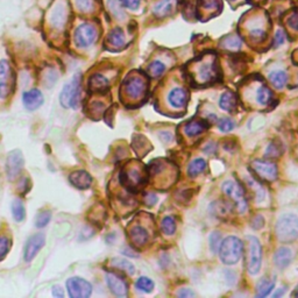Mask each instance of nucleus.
Masks as SVG:
<instances>
[{
	"label": "nucleus",
	"mask_w": 298,
	"mask_h": 298,
	"mask_svg": "<svg viewBox=\"0 0 298 298\" xmlns=\"http://www.w3.org/2000/svg\"><path fill=\"white\" fill-rule=\"evenodd\" d=\"M275 288V277L268 278L263 277L257 282L256 285V296L257 297H267L272 293L273 289Z\"/></svg>",
	"instance_id": "nucleus-27"
},
{
	"label": "nucleus",
	"mask_w": 298,
	"mask_h": 298,
	"mask_svg": "<svg viewBox=\"0 0 298 298\" xmlns=\"http://www.w3.org/2000/svg\"><path fill=\"white\" fill-rule=\"evenodd\" d=\"M223 191L228 198H231V199L234 201L239 212L242 213L247 210V201L246 198H245L244 190H242V188L238 183L233 181L224 182Z\"/></svg>",
	"instance_id": "nucleus-9"
},
{
	"label": "nucleus",
	"mask_w": 298,
	"mask_h": 298,
	"mask_svg": "<svg viewBox=\"0 0 298 298\" xmlns=\"http://www.w3.org/2000/svg\"><path fill=\"white\" fill-rule=\"evenodd\" d=\"M201 4L205 9H216L219 6V0H201Z\"/></svg>",
	"instance_id": "nucleus-49"
},
{
	"label": "nucleus",
	"mask_w": 298,
	"mask_h": 298,
	"mask_svg": "<svg viewBox=\"0 0 298 298\" xmlns=\"http://www.w3.org/2000/svg\"><path fill=\"white\" fill-rule=\"evenodd\" d=\"M206 169V162L203 158H196L188 167V175L190 177H196L200 175Z\"/></svg>",
	"instance_id": "nucleus-29"
},
{
	"label": "nucleus",
	"mask_w": 298,
	"mask_h": 298,
	"mask_svg": "<svg viewBox=\"0 0 298 298\" xmlns=\"http://www.w3.org/2000/svg\"><path fill=\"white\" fill-rule=\"evenodd\" d=\"M222 45L225 47V48H228V49H239L241 46V40L239 39V37H235V36L226 37V39L223 41Z\"/></svg>",
	"instance_id": "nucleus-41"
},
{
	"label": "nucleus",
	"mask_w": 298,
	"mask_h": 298,
	"mask_svg": "<svg viewBox=\"0 0 298 298\" xmlns=\"http://www.w3.org/2000/svg\"><path fill=\"white\" fill-rule=\"evenodd\" d=\"M263 224H265V219L262 218L261 216H257L254 218L253 222H251V226H253V228L255 229H259L263 226Z\"/></svg>",
	"instance_id": "nucleus-50"
},
{
	"label": "nucleus",
	"mask_w": 298,
	"mask_h": 298,
	"mask_svg": "<svg viewBox=\"0 0 298 298\" xmlns=\"http://www.w3.org/2000/svg\"><path fill=\"white\" fill-rule=\"evenodd\" d=\"M52 295H54L55 297L62 298L64 296L63 289H62L60 285H54V287H52Z\"/></svg>",
	"instance_id": "nucleus-51"
},
{
	"label": "nucleus",
	"mask_w": 298,
	"mask_h": 298,
	"mask_svg": "<svg viewBox=\"0 0 298 298\" xmlns=\"http://www.w3.org/2000/svg\"><path fill=\"white\" fill-rule=\"evenodd\" d=\"M276 235L284 244H291L298 238V217L295 214H284L276 224Z\"/></svg>",
	"instance_id": "nucleus-3"
},
{
	"label": "nucleus",
	"mask_w": 298,
	"mask_h": 298,
	"mask_svg": "<svg viewBox=\"0 0 298 298\" xmlns=\"http://www.w3.org/2000/svg\"><path fill=\"white\" fill-rule=\"evenodd\" d=\"M269 80L276 89H282L284 88V85L288 82V74L282 70L273 71V73L269 74Z\"/></svg>",
	"instance_id": "nucleus-28"
},
{
	"label": "nucleus",
	"mask_w": 298,
	"mask_h": 298,
	"mask_svg": "<svg viewBox=\"0 0 298 298\" xmlns=\"http://www.w3.org/2000/svg\"><path fill=\"white\" fill-rule=\"evenodd\" d=\"M112 265L114 267H117V268H119L121 270H124V272H126L128 275H133L135 272L134 266L132 265V263L129 262V261L126 260H121V259H116L112 261Z\"/></svg>",
	"instance_id": "nucleus-35"
},
{
	"label": "nucleus",
	"mask_w": 298,
	"mask_h": 298,
	"mask_svg": "<svg viewBox=\"0 0 298 298\" xmlns=\"http://www.w3.org/2000/svg\"><path fill=\"white\" fill-rule=\"evenodd\" d=\"M219 105L223 110H225L227 112H234L235 110H237V106H238L237 96H235L232 91L224 92L222 95V97H220Z\"/></svg>",
	"instance_id": "nucleus-25"
},
{
	"label": "nucleus",
	"mask_w": 298,
	"mask_h": 298,
	"mask_svg": "<svg viewBox=\"0 0 298 298\" xmlns=\"http://www.w3.org/2000/svg\"><path fill=\"white\" fill-rule=\"evenodd\" d=\"M288 26L294 29L295 32H298V11L293 12V14L290 15L288 19Z\"/></svg>",
	"instance_id": "nucleus-47"
},
{
	"label": "nucleus",
	"mask_w": 298,
	"mask_h": 298,
	"mask_svg": "<svg viewBox=\"0 0 298 298\" xmlns=\"http://www.w3.org/2000/svg\"><path fill=\"white\" fill-rule=\"evenodd\" d=\"M129 238L133 244L139 247H142L149 240V233L147 232V229L141 227V226H134V227L130 228Z\"/></svg>",
	"instance_id": "nucleus-19"
},
{
	"label": "nucleus",
	"mask_w": 298,
	"mask_h": 298,
	"mask_svg": "<svg viewBox=\"0 0 298 298\" xmlns=\"http://www.w3.org/2000/svg\"><path fill=\"white\" fill-rule=\"evenodd\" d=\"M14 88V74L6 60L0 61V98L5 99Z\"/></svg>",
	"instance_id": "nucleus-8"
},
{
	"label": "nucleus",
	"mask_w": 298,
	"mask_h": 298,
	"mask_svg": "<svg viewBox=\"0 0 298 298\" xmlns=\"http://www.w3.org/2000/svg\"><path fill=\"white\" fill-rule=\"evenodd\" d=\"M146 201H147V204L150 206V205H154L157 201V198L155 197L153 195H148L147 198H146Z\"/></svg>",
	"instance_id": "nucleus-53"
},
{
	"label": "nucleus",
	"mask_w": 298,
	"mask_h": 298,
	"mask_svg": "<svg viewBox=\"0 0 298 298\" xmlns=\"http://www.w3.org/2000/svg\"><path fill=\"white\" fill-rule=\"evenodd\" d=\"M25 160L23 153L19 149H14L8 154L7 161H6V173L9 181H14L20 175L24 169Z\"/></svg>",
	"instance_id": "nucleus-12"
},
{
	"label": "nucleus",
	"mask_w": 298,
	"mask_h": 298,
	"mask_svg": "<svg viewBox=\"0 0 298 298\" xmlns=\"http://www.w3.org/2000/svg\"><path fill=\"white\" fill-rule=\"evenodd\" d=\"M248 254H247V270L251 275H255L260 272L262 263V248L260 241L255 237H247Z\"/></svg>",
	"instance_id": "nucleus-5"
},
{
	"label": "nucleus",
	"mask_w": 298,
	"mask_h": 298,
	"mask_svg": "<svg viewBox=\"0 0 298 298\" xmlns=\"http://www.w3.org/2000/svg\"><path fill=\"white\" fill-rule=\"evenodd\" d=\"M50 219H51V213L49 212V211H42V212L37 214L35 220V226L39 228L46 227V226L49 224V222H50Z\"/></svg>",
	"instance_id": "nucleus-37"
},
{
	"label": "nucleus",
	"mask_w": 298,
	"mask_h": 298,
	"mask_svg": "<svg viewBox=\"0 0 298 298\" xmlns=\"http://www.w3.org/2000/svg\"><path fill=\"white\" fill-rule=\"evenodd\" d=\"M178 296L179 297H191V296H195V294L192 293L191 290H189V289H181V290L178 291Z\"/></svg>",
	"instance_id": "nucleus-52"
},
{
	"label": "nucleus",
	"mask_w": 298,
	"mask_h": 298,
	"mask_svg": "<svg viewBox=\"0 0 298 298\" xmlns=\"http://www.w3.org/2000/svg\"><path fill=\"white\" fill-rule=\"evenodd\" d=\"M43 95L41 91L37 89L29 90V91L25 92L23 96V102L24 106L26 107L28 111H35L37 108H40L43 104Z\"/></svg>",
	"instance_id": "nucleus-15"
},
{
	"label": "nucleus",
	"mask_w": 298,
	"mask_h": 298,
	"mask_svg": "<svg viewBox=\"0 0 298 298\" xmlns=\"http://www.w3.org/2000/svg\"><path fill=\"white\" fill-rule=\"evenodd\" d=\"M273 98V92L268 86L262 85L260 86L259 90L256 92V100L261 105H267L269 104V101L272 100Z\"/></svg>",
	"instance_id": "nucleus-32"
},
{
	"label": "nucleus",
	"mask_w": 298,
	"mask_h": 298,
	"mask_svg": "<svg viewBox=\"0 0 298 298\" xmlns=\"http://www.w3.org/2000/svg\"><path fill=\"white\" fill-rule=\"evenodd\" d=\"M222 235L219 232H213L210 237V248L213 253H217L219 250L220 244H222Z\"/></svg>",
	"instance_id": "nucleus-40"
},
{
	"label": "nucleus",
	"mask_w": 298,
	"mask_h": 298,
	"mask_svg": "<svg viewBox=\"0 0 298 298\" xmlns=\"http://www.w3.org/2000/svg\"><path fill=\"white\" fill-rule=\"evenodd\" d=\"M218 127L219 129L222 130L224 133H227L231 132V130L234 128V123L231 119H227V118H224L218 123Z\"/></svg>",
	"instance_id": "nucleus-43"
},
{
	"label": "nucleus",
	"mask_w": 298,
	"mask_h": 298,
	"mask_svg": "<svg viewBox=\"0 0 298 298\" xmlns=\"http://www.w3.org/2000/svg\"><path fill=\"white\" fill-rule=\"evenodd\" d=\"M211 211H212L217 217L227 216V214L231 212V205L226 203V201L217 200L211 204Z\"/></svg>",
	"instance_id": "nucleus-31"
},
{
	"label": "nucleus",
	"mask_w": 298,
	"mask_h": 298,
	"mask_svg": "<svg viewBox=\"0 0 298 298\" xmlns=\"http://www.w3.org/2000/svg\"><path fill=\"white\" fill-rule=\"evenodd\" d=\"M135 287L138 288L140 291H142V293L149 294V293H151V291L154 290L155 284H154V282L151 281L150 278L142 276V277H140L138 279V281H136Z\"/></svg>",
	"instance_id": "nucleus-33"
},
{
	"label": "nucleus",
	"mask_w": 298,
	"mask_h": 298,
	"mask_svg": "<svg viewBox=\"0 0 298 298\" xmlns=\"http://www.w3.org/2000/svg\"><path fill=\"white\" fill-rule=\"evenodd\" d=\"M293 296L298 297V287L296 288V290H295V293H293Z\"/></svg>",
	"instance_id": "nucleus-55"
},
{
	"label": "nucleus",
	"mask_w": 298,
	"mask_h": 298,
	"mask_svg": "<svg viewBox=\"0 0 298 298\" xmlns=\"http://www.w3.org/2000/svg\"><path fill=\"white\" fill-rule=\"evenodd\" d=\"M67 21V11L63 5H56L50 15V24L56 29H62Z\"/></svg>",
	"instance_id": "nucleus-20"
},
{
	"label": "nucleus",
	"mask_w": 298,
	"mask_h": 298,
	"mask_svg": "<svg viewBox=\"0 0 298 298\" xmlns=\"http://www.w3.org/2000/svg\"><path fill=\"white\" fill-rule=\"evenodd\" d=\"M9 246H11V241L6 237H0V259L6 256L8 253Z\"/></svg>",
	"instance_id": "nucleus-44"
},
{
	"label": "nucleus",
	"mask_w": 298,
	"mask_h": 298,
	"mask_svg": "<svg viewBox=\"0 0 298 298\" xmlns=\"http://www.w3.org/2000/svg\"><path fill=\"white\" fill-rule=\"evenodd\" d=\"M147 90V82L144 77L133 74L129 76L125 82H124V91L125 95L132 100H138L146 93Z\"/></svg>",
	"instance_id": "nucleus-6"
},
{
	"label": "nucleus",
	"mask_w": 298,
	"mask_h": 298,
	"mask_svg": "<svg viewBox=\"0 0 298 298\" xmlns=\"http://www.w3.org/2000/svg\"><path fill=\"white\" fill-rule=\"evenodd\" d=\"M281 154H282V147L278 144H276V142H272V144L268 146L266 151V156L269 158L278 157Z\"/></svg>",
	"instance_id": "nucleus-39"
},
{
	"label": "nucleus",
	"mask_w": 298,
	"mask_h": 298,
	"mask_svg": "<svg viewBox=\"0 0 298 298\" xmlns=\"http://www.w3.org/2000/svg\"><path fill=\"white\" fill-rule=\"evenodd\" d=\"M164 71H166V65L161 61H154L149 64L148 73L153 77H160L162 76Z\"/></svg>",
	"instance_id": "nucleus-36"
},
{
	"label": "nucleus",
	"mask_w": 298,
	"mask_h": 298,
	"mask_svg": "<svg viewBox=\"0 0 298 298\" xmlns=\"http://www.w3.org/2000/svg\"><path fill=\"white\" fill-rule=\"evenodd\" d=\"M285 41V34L282 29H278L277 32L275 33V39H274V45L275 47L282 46Z\"/></svg>",
	"instance_id": "nucleus-48"
},
{
	"label": "nucleus",
	"mask_w": 298,
	"mask_h": 298,
	"mask_svg": "<svg viewBox=\"0 0 298 298\" xmlns=\"http://www.w3.org/2000/svg\"><path fill=\"white\" fill-rule=\"evenodd\" d=\"M98 36L97 28L91 24H82L74 32V42L79 48H88L96 42Z\"/></svg>",
	"instance_id": "nucleus-7"
},
{
	"label": "nucleus",
	"mask_w": 298,
	"mask_h": 298,
	"mask_svg": "<svg viewBox=\"0 0 298 298\" xmlns=\"http://www.w3.org/2000/svg\"><path fill=\"white\" fill-rule=\"evenodd\" d=\"M106 283L110 288L111 293L114 294L118 297H125L128 294V285L123 278L113 274V273H107L106 274Z\"/></svg>",
	"instance_id": "nucleus-14"
},
{
	"label": "nucleus",
	"mask_w": 298,
	"mask_h": 298,
	"mask_svg": "<svg viewBox=\"0 0 298 298\" xmlns=\"http://www.w3.org/2000/svg\"><path fill=\"white\" fill-rule=\"evenodd\" d=\"M284 294H285V288H281V289H278V291H277V293H275V294H274V298H277V297L282 296V295H284Z\"/></svg>",
	"instance_id": "nucleus-54"
},
{
	"label": "nucleus",
	"mask_w": 298,
	"mask_h": 298,
	"mask_svg": "<svg viewBox=\"0 0 298 298\" xmlns=\"http://www.w3.org/2000/svg\"><path fill=\"white\" fill-rule=\"evenodd\" d=\"M120 5L128 9H138L141 5V0H119Z\"/></svg>",
	"instance_id": "nucleus-46"
},
{
	"label": "nucleus",
	"mask_w": 298,
	"mask_h": 298,
	"mask_svg": "<svg viewBox=\"0 0 298 298\" xmlns=\"http://www.w3.org/2000/svg\"><path fill=\"white\" fill-rule=\"evenodd\" d=\"M89 90L92 93H105L110 88V83L105 76L100 74H95L89 79Z\"/></svg>",
	"instance_id": "nucleus-18"
},
{
	"label": "nucleus",
	"mask_w": 298,
	"mask_h": 298,
	"mask_svg": "<svg viewBox=\"0 0 298 298\" xmlns=\"http://www.w3.org/2000/svg\"><path fill=\"white\" fill-rule=\"evenodd\" d=\"M121 179L127 186H138L142 183V174L139 169L125 170L121 174Z\"/></svg>",
	"instance_id": "nucleus-23"
},
{
	"label": "nucleus",
	"mask_w": 298,
	"mask_h": 298,
	"mask_svg": "<svg viewBox=\"0 0 298 298\" xmlns=\"http://www.w3.org/2000/svg\"><path fill=\"white\" fill-rule=\"evenodd\" d=\"M125 41H126L125 33H124V30L119 27L112 29L106 39L107 46L112 47V48H117V49H119V48H121V47L125 46Z\"/></svg>",
	"instance_id": "nucleus-21"
},
{
	"label": "nucleus",
	"mask_w": 298,
	"mask_h": 298,
	"mask_svg": "<svg viewBox=\"0 0 298 298\" xmlns=\"http://www.w3.org/2000/svg\"><path fill=\"white\" fill-rule=\"evenodd\" d=\"M195 82L197 84H207L212 83L218 78V62L216 56H206L201 57L199 63L196 64L194 68Z\"/></svg>",
	"instance_id": "nucleus-1"
},
{
	"label": "nucleus",
	"mask_w": 298,
	"mask_h": 298,
	"mask_svg": "<svg viewBox=\"0 0 298 298\" xmlns=\"http://www.w3.org/2000/svg\"><path fill=\"white\" fill-rule=\"evenodd\" d=\"M108 7H110L112 13L116 15L118 19H123L125 17L123 9L120 7V2H118L117 0H108Z\"/></svg>",
	"instance_id": "nucleus-42"
},
{
	"label": "nucleus",
	"mask_w": 298,
	"mask_h": 298,
	"mask_svg": "<svg viewBox=\"0 0 298 298\" xmlns=\"http://www.w3.org/2000/svg\"><path fill=\"white\" fill-rule=\"evenodd\" d=\"M69 179L70 183L74 186V188L80 189V190L89 189L92 184L91 175L86 172H84V170H77V172H74L70 175Z\"/></svg>",
	"instance_id": "nucleus-17"
},
{
	"label": "nucleus",
	"mask_w": 298,
	"mask_h": 298,
	"mask_svg": "<svg viewBox=\"0 0 298 298\" xmlns=\"http://www.w3.org/2000/svg\"><path fill=\"white\" fill-rule=\"evenodd\" d=\"M61 105L65 108H77L80 101V76L76 74L65 84L60 95Z\"/></svg>",
	"instance_id": "nucleus-4"
},
{
	"label": "nucleus",
	"mask_w": 298,
	"mask_h": 298,
	"mask_svg": "<svg viewBox=\"0 0 298 298\" xmlns=\"http://www.w3.org/2000/svg\"><path fill=\"white\" fill-rule=\"evenodd\" d=\"M161 228L166 235H173L176 231V223L172 217H164L161 224Z\"/></svg>",
	"instance_id": "nucleus-34"
},
{
	"label": "nucleus",
	"mask_w": 298,
	"mask_h": 298,
	"mask_svg": "<svg viewBox=\"0 0 298 298\" xmlns=\"http://www.w3.org/2000/svg\"><path fill=\"white\" fill-rule=\"evenodd\" d=\"M74 5L80 12H90L95 7V0H74Z\"/></svg>",
	"instance_id": "nucleus-38"
},
{
	"label": "nucleus",
	"mask_w": 298,
	"mask_h": 298,
	"mask_svg": "<svg viewBox=\"0 0 298 298\" xmlns=\"http://www.w3.org/2000/svg\"><path fill=\"white\" fill-rule=\"evenodd\" d=\"M67 290L71 298H88L92 294V285L84 278L71 277L67 281Z\"/></svg>",
	"instance_id": "nucleus-10"
},
{
	"label": "nucleus",
	"mask_w": 298,
	"mask_h": 298,
	"mask_svg": "<svg viewBox=\"0 0 298 298\" xmlns=\"http://www.w3.org/2000/svg\"><path fill=\"white\" fill-rule=\"evenodd\" d=\"M250 36L255 41H262V40H265L266 30L261 27H255L250 30Z\"/></svg>",
	"instance_id": "nucleus-45"
},
{
	"label": "nucleus",
	"mask_w": 298,
	"mask_h": 298,
	"mask_svg": "<svg viewBox=\"0 0 298 298\" xmlns=\"http://www.w3.org/2000/svg\"><path fill=\"white\" fill-rule=\"evenodd\" d=\"M209 127V125L206 124V121L204 120H191L189 121L188 124L184 126V133L188 136H197L199 135L200 133H203L205 129Z\"/></svg>",
	"instance_id": "nucleus-24"
},
{
	"label": "nucleus",
	"mask_w": 298,
	"mask_h": 298,
	"mask_svg": "<svg viewBox=\"0 0 298 298\" xmlns=\"http://www.w3.org/2000/svg\"><path fill=\"white\" fill-rule=\"evenodd\" d=\"M168 101L174 108H183L189 101V92L183 88H175L168 95Z\"/></svg>",
	"instance_id": "nucleus-16"
},
{
	"label": "nucleus",
	"mask_w": 298,
	"mask_h": 298,
	"mask_svg": "<svg viewBox=\"0 0 298 298\" xmlns=\"http://www.w3.org/2000/svg\"><path fill=\"white\" fill-rule=\"evenodd\" d=\"M45 244H46L45 234H42V233H37V234L32 235V237L28 239L26 246H25V253H24L25 261L30 262V261L37 255V253L42 249Z\"/></svg>",
	"instance_id": "nucleus-13"
},
{
	"label": "nucleus",
	"mask_w": 298,
	"mask_h": 298,
	"mask_svg": "<svg viewBox=\"0 0 298 298\" xmlns=\"http://www.w3.org/2000/svg\"><path fill=\"white\" fill-rule=\"evenodd\" d=\"M250 168L263 181L273 182L277 178V167H276L275 163L268 162V161L255 160L251 162Z\"/></svg>",
	"instance_id": "nucleus-11"
},
{
	"label": "nucleus",
	"mask_w": 298,
	"mask_h": 298,
	"mask_svg": "<svg viewBox=\"0 0 298 298\" xmlns=\"http://www.w3.org/2000/svg\"><path fill=\"white\" fill-rule=\"evenodd\" d=\"M12 216L18 223L23 222L26 217V209H25V205L20 199H15L12 203Z\"/></svg>",
	"instance_id": "nucleus-30"
},
{
	"label": "nucleus",
	"mask_w": 298,
	"mask_h": 298,
	"mask_svg": "<svg viewBox=\"0 0 298 298\" xmlns=\"http://www.w3.org/2000/svg\"><path fill=\"white\" fill-rule=\"evenodd\" d=\"M219 256L223 263L227 266H233L240 261L244 251V244L237 237H227L224 239L219 247Z\"/></svg>",
	"instance_id": "nucleus-2"
},
{
	"label": "nucleus",
	"mask_w": 298,
	"mask_h": 298,
	"mask_svg": "<svg viewBox=\"0 0 298 298\" xmlns=\"http://www.w3.org/2000/svg\"><path fill=\"white\" fill-rule=\"evenodd\" d=\"M176 0H161L160 2H157L154 6L153 13L155 17L157 18H163L166 15L170 14L173 12L174 7H175Z\"/></svg>",
	"instance_id": "nucleus-26"
},
{
	"label": "nucleus",
	"mask_w": 298,
	"mask_h": 298,
	"mask_svg": "<svg viewBox=\"0 0 298 298\" xmlns=\"http://www.w3.org/2000/svg\"><path fill=\"white\" fill-rule=\"evenodd\" d=\"M291 259H293V251L290 248L282 247L276 251L274 255V263L278 268H285L290 265Z\"/></svg>",
	"instance_id": "nucleus-22"
}]
</instances>
